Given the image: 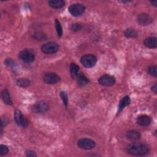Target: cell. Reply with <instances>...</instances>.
<instances>
[{"instance_id":"cell-11","label":"cell","mask_w":157,"mask_h":157,"mask_svg":"<svg viewBox=\"0 0 157 157\" xmlns=\"http://www.w3.org/2000/svg\"><path fill=\"white\" fill-rule=\"evenodd\" d=\"M138 23L141 26H147L153 22V18L147 13H142L138 15L137 17Z\"/></svg>"},{"instance_id":"cell-1","label":"cell","mask_w":157,"mask_h":157,"mask_svg":"<svg viewBox=\"0 0 157 157\" xmlns=\"http://www.w3.org/2000/svg\"><path fill=\"white\" fill-rule=\"evenodd\" d=\"M149 151L148 146L141 142H133L126 147V151L132 156H145Z\"/></svg>"},{"instance_id":"cell-22","label":"cell","mask_w":157,"mask_h":157,"mask_svg":"<svg viewBox=\"0 0 157 157\" xmlns=\"http://www.w3.org/2000/svg\"><path fill=\"white\" fill-rule=\"evenodd\" d=\"M55 29H56L58 36L59 37H61L63 35V28L60 22L58 20V19H55Z\"/></svg>"},{"instance_id":"cell-9","label":"cell","mask_w":157,"mask_h":157,"mask_svg":"<svg viewBox=\"0 0 157 157\" xmlns=\"http://www.w3.org/2000/svg\"><path fill=\"white\" fill-rule=\"evenodd\" d=\"M98 82L100 85L102 86H110L115 84V78L113 75L104 74L99 78Z\"/></svg>"},{"instance_id":"cell-20","label":"cell","mask_w":157,"mask_h":157,"mask_svg":"<svg viewBox=\"0 0 157 157\" xmlns=\"http://www.w3.org/2000/svg\"><path fill=\"white\" fill-rule=\"evenodd\" d=\"M124 34L126 37L134 38L138 36V32L134 29L128 28L124 31Z\"/></svg>"},{"instance_id":"cell-30","label":"cell","mask_w":157,"mask_h":157,"mask_svg":"<svg viewBox=\"0 0 157 157\" xmlns=\"http://www.w3.org/2000/svg\"><path fill=\"white\" fill-rule=\"evenodd\" d=\"M150 3L155 7H156L157 5V1H150Z\"/></svg>"},{"instance_id":"cell-6","label":"cell","mask_w":157,"mask_h":157,"mask_svg":"<svg viewBox=\"0 0 157 157\" xmlns=\"http://www.w3.org/2000/svg\"><path fill=\"white\" fill-rule=\"evenodd\" d=\"M58 48V45L56 42H49L42 45L41 51L45 54H53L57 52Z\"/></svg>"},{"instance_id":"cell-23","label":"cell","mask_w":157,"mask_h":157,"mask_svg":"<svg viewBox=\"0 0 157 157\" xmlns=\"http://www.w3.org/2000/svg\"><path fill=\"white\" fill-rule=\"evenodd\" d=\"M9 152V148L7 145L1 144L0 145V156L6 155Z\"/></svg>"},{"instance_id":"cell-3","label":"cell","mask_w":157,"mask_h":157,"mask_svg":"<svg viewBox=\"0 0 157 157\" xmlns=\"http://www.w3.org/2000/svg\"><path fill=\"white\" fill-rule=\"evenodd\" d=\"M77 146L82 149V150H89L94 148L96 146V143L95 142L88 138H82L78 140L77 143Z\"/></svg>"},{"instance_id":"cell-17","label":"cell","mask_w":157,"mask_h":157,"mask_svg":"<svg viewBox=\"0 0 157 157\" xmlns=\"http://www.w3.org/2000/svg\"><path fill=\"white\" fill-rule=\"evenodd\" d=\"M1 96H2V100H3V101L4 102L5 104H6L7 105H12L13 102L11 99L9 92L7 89L5 88L2 90V91L1 93Z\"/></svg>"},{"instance_id":"cell-25","label":"cell","mask_w":157,"mask_h":157,"mask_svg":"<svg viewBox=\"0 0 157 157\" xmlns=\"http://www.w3.org/2000/svg\"><path fill=\"white\" fill-rule=\"evenodd\" d=\"M60 97L63 101V104L67 107L68 104V98L66 93L65 91H61L60 92Z\"/></svg>"},{"instance_id":"cell-28","label":"cell","mask_w":157,"mask_h":157,"mask_svg":"<svg viewBox=\"0 0 157 157\" xmlns=\"http://www.w3.org/2000/svg\"><path fill=\"white\" fill-rule=\"evenodd\" d=\"M5 63H6L7 66H10V67H12V66H15V63H14L13 61L12 60V59H10V58L7 59L5 61Z\"/></svg>"},{"instance_id":"cell-8","label":"cell","mask_w":157,"mask_h":157,"mask_svg":"<svg viewBox=\"0 0 157 157\" xmlns=\"http://www.w3.org/2000/svg\"><path fill=\"white\" fill-rule=\"evenodd\" d=\"M43 81L46 84H55L60 81V77L56 73L47 72L44 75Z\"/></svg>"},{"instance_id":"cell-2","label":"cell","mask_w":157,"mask_h":157,"mask_svg":"<svg viewBox=\"0 0 157 157\" xmlns=\"http://www.w3.org/2000/svg\"><path fill=\"white\" fill-rule=\"evenodd\" d=\"M80 62L84 67L90 68L94 66L96 64L97 58L94 55L86 54L81 57Z\"/></svg>"},{"instance_id":"cell-4","label":"cell","mask_w":157,"mask_h":157,"mask_svg":"<svg viewBox=\"0 0 157 157\" xmlns=\"http://www.w3.org/2000/svg\"><path fill=\"white\" fill-rule=\"evenodd\" d=\"M68 10L72 16L78 17L84 13L85 10V7L82 4L75 3V4H71L69 7Z\"/></svg>"},{"instance_id":"cell-16","label":"cell","mask_w":157,"mask_h":157,"mask_svg":"<svg viewBox=\"0 0 157 157\" xmlns=\"http://www.w3.org/2000/svg\"><path fill=\"white\" fill-rule=\"evenodd\" d=\"M77 83L78 86L80 87H83L85 86V85H86L88 82L89 80L88 79V78L85 75V74L82 72H80L78 73L77 77Z\"/></svg>"},{"instance_id":"cell-26","label":"cell","mask_w":157,"mask_h":157,"mask_svg":"<svg viewBox=\"0 0 157 157\" xmlns=\"http://www.w3.org/2000/svg\"><path fill=\"white\" fill-rule=\"evenodd\" d=\"M82 25L79 23H74L72 24L71 26V29L73 31H78L82 29Z\"/></svg>"},{"instance_id":"cell-18","label":"cell","mask_w":157,"mask_h":157,"mask_svg":"<svg viewBox=\"0 0 157 157\" xmlns=\"http://www.w3.org/2000/svg\"><path fill=\"white\" fill-rule=\"evenodd\" d=\"M48 4L52 8L59 9L64 6L65 1L63 0H50L48 2Z\"/></svg>"},{"instance_id":"cell-5","label":"cell","mask_w":157,"mask_h":157,"mask_svg":"<svg viewBox=\"0 0 157 157\" xmlns=\"http://www.w3.org/2000/svg\"><path fill=\"white\" fill-rule=\"evenodd\" d=\"M14 120L18 126L26 128L28 125V121L21 111L18 109L14 110Z\"/></svg>"},{"instance_id":"cell-7","label":"cell","mask_w":157,"mask_h":157,"mask_svg":"<svg viewBox=\"0 0 157 157\" xmlns=\"http://www.w3.org/2000/svg\"><path fill=\"white\" fill-rule=\"evenodd\" d=\"M19 58L25 63H32L35 59V55L32 51L29 49H24L20 52Z\"/></svg>"},{"instance_id":"cell-21","label":"cell","mask_w":157,"mask_h":157,"mask_svg":"<svg viewBox=\"0 0 157 157\" xmlns=\"http://www.w3.org/2000/svg\"><path fill=\"white\" fill-rule=\"evenodd\" d=\"M17 85L20 87H28L30 85V81L26 78H21L17 80Z\"/></svg>"},{"instance_id":"cell-13","label":"cell","mask_w":157,"mask_h":157,"mask_svg":"<svg viewBox=\"0 0 157 157\" xmlns=\"http://www.w3.org/2000/svg\"><path fill=\"white\" fill-rule=\"evenodd\" d=\"M126 137L128 139L132 142H137L140 139L141 135L140 132L136 130H129L127 131Z\"/></svg>"},{"instance_id":"cell-14","label":"cell","mask_w":157,"mask_h":157,"mask_svg":"<svg viewBox=\"0 0 157 157\" xmlns=\"http://www.w3.org/2000/svg\"><path fill=\"white\" fill-rule=\"evenodd\" d=\"M131 102V99L128 96H124L121 101H120L118 107V111H117V114L120 113V112L124 109L125 107L128 106L129 105Z\"/></svg>"},{"instance_id":"cell-19","label":"cell","mask_w":157,"mask_h":157,"mask_svg":"<svg viewBox=\"0 0 157 157\" xmlns=\"http://www.w3.org/2000/svg\"><path fill=\"white\" fill-rule=\"evenodd\" d=\"M79 67L75 63H71L70 64V73L72 79H76L78 74Z\"/></svg>"},{"instance_id":"cell-24","label":"cell","mask_w":157,"mask_h":157,"mask_svg":"<svg viewBox=\"0 0 157 157\" xmlns=\"http://www.w3.org/2000/svg\"><path fill=\"white\" fill-rule=\"evenodd\" d=\"M156 69H157V67L156 66H155V65H151L149 67H148V72L149 74L154 77H157V71H156Z\"/></svg>"},{"instance_id":"cell-29","label":"cell","mask_w":157,"mask_h":157,"mask_svg":"<svg viewBox=\"0 0 157 157\" xmlns=\"http://www.w3.org/2000/svg\"><path fill=\"white\" fill-rule=\"evenodd\" d=\"M151 90H152V91H153L155 93H157V85L156 83H155L151 87Z\"/></svg>"},{"instance_id":"cell-27","label":"cell","mask_w":157,"mask_h":157,"mask_svg":"<svg viewBox=\"0 0 157 157\" xmlns=\"http://www.w3.org/2000/svg\"><path fill=\"white\" fill-rule=\"evenodd\" d=\"M26 156L28 157H34V156H37V155L34 151L28 150L26 151Z\"/></svg>"},{"instance_id":"cell-15","label":"cell","mask_w":157,"mask_h":157,"mask_svg":"<svg viewBox=\"0 0 157 157\" xmlns=\"http://www.w3.org/2000/svg\"><path fill=\"white\" fill-rule=\"evenodd\" d=\"M145 46L149 48H156L157 47V39L155 37H149L144 41Z\"/></svg>"},{"instance_id":"cell-12","label":"cell","mask_w":157,"mask_h":157,"mask_svg":"<svg viewBox=\"0 0 157 157\" xmlns=\"http://www.w3.org/2000/svg\"><path fill=\"white\" fill-rule=\"evenodd\" d=\"M136 122L140 126H147L151 123V120L149 116L142 115L137 118Z\"/></svg>"},{"instance_id":"cell-10","label":"cell","mask_w":157,"mask_h":157,"mask_svg":"<svg viewBox=\"0 0 157 157\" xmlns=\"http://www.w3.org/2000/svg\"><path fill=\"white\" fill-rule=\"evenodd\" d=\"M49 107L47 104L44 101H39L36 102L32 107V110L36 113H44L48 110Z\"/></svg>"}]
</instances>
